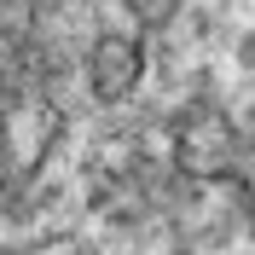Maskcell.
<instances>
[{
	"mask_svg": "<svg viewBox=\"0 0 255 255\" xmlns=\"http://www.w3.org/2000/svg\"><path fill=\"white\" fill-rule=\"evenodd\" d=\"M58 128V76L41 0H0V203L35 174Z\"/></svg>",
	"mask_w": 255,
	"mask_h": 255,
	"instance_id": "6da1fadb",
	"label": "cell"
}]
</instances>
